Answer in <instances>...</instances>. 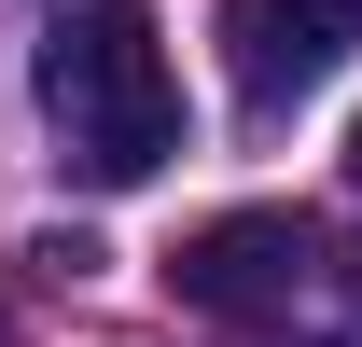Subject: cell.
<instances>
[{"label":"cell","mask_w":362,"mask_h":347,"mask_svg":"<svg viewBox=\"0 0 362 347\" xmlns=\"http://www.w3.org/2000/svg\"><path fill=\"white\" fill-rule=\"evenodd\" d=\"M42 111L70 139V167L98 195H126L181 153V70H168V28L139 0H70L42 28Z\"/></svg>","instance_id":"1"},{"label":"cell","mask_w":362,"mask_h":347,"mask_svg":"<svg viewBox=\"0 0 362 347\" xmlns=\"http://www.w3.org/2000/svg\"><path fill=\"white\" fill-rule=\"evenodd\" d=\"M307 264H320V236H307L293 209H223L209 236H181V250H168V292L209 305V319H265V305L307 292Z\"/></svg>","instance_id":"2"},{"label":"cell","mask_w":362,"mask_h":347,"mask_svg":"<svg viewBox=\"0 0 362 347\" xmlns=\"http://www.w3.org/2000/svg\"><path fill=\"white\" fill-rule=\"evenodd\" d=\"M349 42H362V0H223V70H237L251 111L320 97L349 70Z\"/></svg>","instance_id":"3"},{"label":"cell","mask_w":362,"mask_h":347,"mask_svg":"<svg viewBox=\"0 0 362 347\" xmlns=\"http://www.w3.org/2000/svg\"><path fill=\"white\" fill-rule=\"evenodd\" d=\"M349 181H362V111H349Z\"/></svg>","instance_id":"4"}]
</instances>
